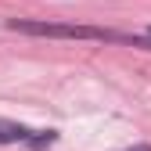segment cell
Masks as SVG:
<instances>
[{
	"label": "cell",
	"mask_w": 151,
	"mask_h": 151,
	"mask_svg": "<svg viewBox=\"0 0 151 151\" xmlns=\"http://www.w3.org/2000/svg\"><path fill=\"white\" fill-rule=\"evenodd\" d=\"M7 29L25 36H50V40H133V36L97 29V25H61V22H29V18H11ZM140 47H147V40H140Z\"/></svg>",
	"instance_id": "cell-1"
},
{
	"label": "cell",
	"mask_w": 151,
	"mask_h": 151,
	"mask_svg": "<svg viewBox=\"0 0 151 151\" xmlns=\"http://www.w3.org/2000/svg\"><path fill=\"white\" fill-rule=\"evenodd\" d=\"M32 137H36V129H29L22 122L0 119V144H32Z\"/></svg>",
	"instance_id": "cell-2"
},
{
	"label": "cell",
	"mask_w": 151,
	"mask_h": 151,
	"mask_svg": "<svg viewBox=\"0 0 151 151\" xmlns=\"http://www.w3.org/2000/svg\"><path fill=\"white\" fill-rule=\"evenodd\" d=\"M129 151H151V144H137V147H129Z\"/></svg>",
	"instance_id": "cell-3"
},
{
	"label": "cell",
	"mask_w": 151,
	"mask_h": 151,
	"mask_svg": "<svg viewBox=\"0 0 151 151\" xmlns=\"http://www.w3.org/2000/svg\"><path fill=\"white\" fill-rule=\"evenodd\" d=\"M147 47H151V29H147Z\"/></svg>",
	"instance_id": "cell-4"
}]
</instances>
